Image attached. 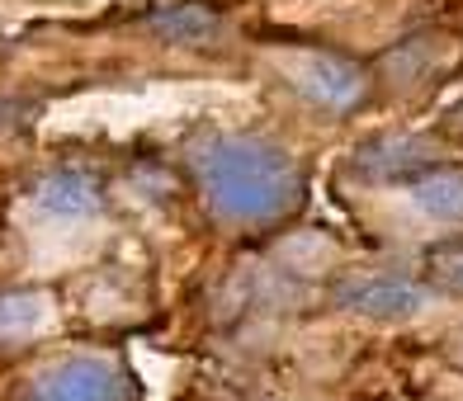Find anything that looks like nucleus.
<instances>
[{
    "label": "nucleus",
    "mask_w": 463,
    "mask_h": 401,
    "mask_svg": "<svg viewBox=\"0 0 463 401\" xmlns=\"http://www.w3.org/2000/svg\"><path fill=\"white\" fill-rule=\"evenodd\" d=\"M194 175L208 208L237 227L279 222L303 199L298 161L265 137H208L194 152Z\"/></svg>",
    "instance_id": "nucleus-1"
},
{
    "label": "nucleus",
    "mask_w": 463,
    "mask_h": 401,
    "mask_svg": "<svg viewBox=\"0 0 463 401\" xmlns=\"http://www.w3.org/2000/svg\"><path fill=\"white\" fill-rule=\"evenodd\" d=\"M24 401H133V378L104 354H76L38 373Z\"/></svg>",
    "instance_id": "nucleus-2"
},
{
    "label": "nucleus",
    "mask_w": 463,
    "mask_h": 401,
    "mask_svg": "<svg viewBox=\"0 0 463 401\" xmlns=\"http://www.w3.org/2000/svg\"><path fill=\"white\" fill-rule=\"evenodd\" d=\"M288 80L307 104H317L326 114H354L369 99V71L341 52H303L288 67Z\"/></svg>",
    "instance_id": "nucleus-3"
},
{
    "label": "nucleus",
    "mask_w": 463,
    "mask_h": 401,
    "mask_svg": "<svg viewBox=\"0 0 463 401\" xmlns=\"http://www.w3.org/2000/svg\"><path fill=\"white\" fill-rule=\"evenodd\" d=\"M439 156H445V146L430 133H388V137L364 142L350 156V171L369 184H411L420 175L439 171Z\"/></svg>",
    "instance_id": "nucleus-4"
},
{
    "label": "nucleus",
    "mask_w": 463,
    "mask_h": 401,
    "mask_svg": "<svg viewBox=\"0 0 463 401\" xmlns=\"http://www.w3.org/2000/svg\"><path fill=\"white\" fill-rule=\"evenodd\" d=\"M335 307L373 316V322H407L430 307V288L416 279H397V274H364V279H345L335 288Z\"/></svg>",
    "instance_id": "nucleus-5"
},
{
    "label": "nucleus",
    "mask_w": 463,
    "mask_h": 401,
    "mask_svg": "<svg viewBox=\"0 0 463 401\" xmlns=\"http://www.w3.org/2000/svg\"><path fill=\"white\" fill-rule=\"evenodd\" d=\"M33 203L43 208L48 218H95L99 203H104V184L95 171H80V165H57L38 180L33 189Z\"/></svg>",
    "instance_id": "nucleus-6"
},
{
    "label": "nucleus",
    "mask_w": 463,
    "mask_h": 401,
    "mask_svg": "<svg viewBox=\"0 0 463 401\" xmlns=\"http://www.w3.org/2000/svg\"><path fill=\"white\" fill-rule=\"evenodd\" d=\"M146 33H156L161 43H180V48H199L213 43L222 33V14L213 5H199V0H180V5H156L146 10Z\"/></svg>",
    "instance_id": "nucleus-7"
},
{
    "label": "nucleus",
    "mask_w": 463,
    "mask_h": 401,
    "mask_svg": "<svg viewBox=\"0 0 463 401\" xmlns=\"http://www.w3.org/2000/svg\"><path fill=\"white\" fill-rule=\"evenodd\" d=\"M411 203L420 218L463 227V171H430V175L411 180Z\"/></svg>",
    "instance_id": "nucleus-8"
},
{
    "label": "nucleus",
    "mask_w": 463,
    "mask_h": 401,
    "mask_svg": "<svg viewBox=\"0 0 463 401\" xmlns=\"http://www.w3.org/2000/svg\"><path fill=\"white\" fill-rule=\"evenodd\" d=\"M43 322H48L43 293H0V345L29 340Z\"/></svg>",
    "instance_id": "nucleus-9"
},
{
    "label": "nucleus",
    "mask_w": 463,
    "mask_h": 401,
    "mask_svg": "<svg viewBox=\"0 0 463 401\" xmlns=\"http://www.w3.org/2000/svg\"><path fill=\"white\" fill-rule=\"evenodd\" d=\"M430 274L445 288L463 293V246H439L435 256H430Z\"/></svg>",
    "instance_id": "nucleus-10"
},
{
    "label": "nucleus",
    "mask_w": 463,
    "mask_h": 401,
    "mask_svg": "<svg viewBox=\"0 0 463 401\" xmlns=\"http://www.w3.org/2000/svg\"><path fill=\"white\" fill-rule=\"evenodd\" d=\"M24 118H29V104H19V99H10V95H0V133H14Z\"/></svg>",
    "instance_id": "nucleus-11"
}]
</instances>
